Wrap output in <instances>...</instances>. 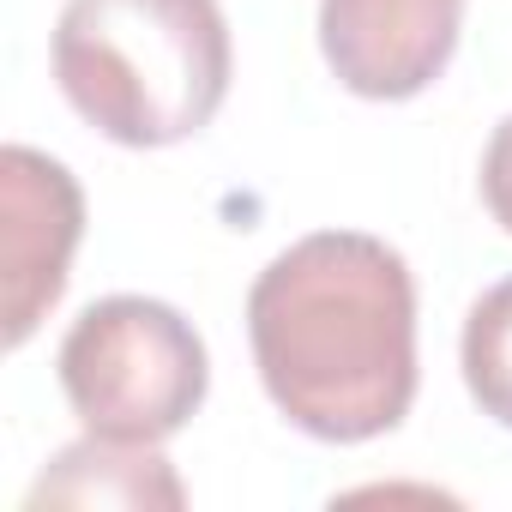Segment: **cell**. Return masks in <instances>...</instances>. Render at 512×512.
<instances>
[{
    "label": "cell",
    "instance_id": "obj_1",
    "mask_svg": "<svg viewBox=\"0 0 512 512\" xmlns=\"http://www.w3.org/2000/svg\"><path fill=\"white\" fill-rule=\"evenodd\" d=\"M247 338L272 404L314 440L392 434L416 398V284L404 253L362 229L284 247L247 296Z\"/></svg>",
    "mask_w": 512,
    "mask_h": 512
},
{
    "label": "cell",
    "instance_id": "obj_2",
    "mask_svg": "<svg viewBox=\"0 0 512 512\" xmlns=\"http://www.w3.org/2000/svg\"><path fill=\"white\" fill-rule=\"evenodd\" d=\"M67 103L115 145L193 139L229 91V25L217 0H67L55 25Z\"/></svg>",
    "mask_w": 512,
    "mask_h": 512
},
{
    "label": "cell",
    "instance_id": "obj_3",
    "mask_svg": "<svg viewBox=\"0 0 512 512\" xmlns=\"http://www.w3.org/2000/svg\"><path fill=\"white\" fill-rule=\"evenodd\" d=\"M61 392L85 434L103 440H169L193 422L211 386L193 320L151 296L91 302L61 338Z\"/></svg>",
    "mask_w": 512,
    "mask_h": 512
},
{
    "label": "cell",
    "instance_id": "obj_4",
    "mask_svg": "<svg viewBox=\"0 0 512 512\" xmlns=\"http://www.w3.org/2000/svg\"><path fill=\"white\" fill-rule=\"evenodd\" d=\"M85 235V193L67 163L7 145L0 151V272H7V350H19L67 290Z\"/></svg>",
    "mask_w": 512,
    "mask_h": 512
},
{
    "label": "cell",
    "instance_id": "obj_5",
    "mask_svg": "<svg viewBox=\"0 0 512 512\" xmlns=\"http://www.w3.org/2000/svg\"><path fill=\"white\" fill-rule=\"evenodd\" d=\"M464 31V0H320V49L344 91L404 103L428 91Z\"/></svg>",
    "mask_w": 512,
    "mask_h": 512
},
{
    "label": "cell",
    "instance_id": "obj_6",
    "mask_svg": "<svg viewBox=\"0 0 512 512\" xmlns=\"http://www.w3.org/2000/svg\"><path fill=\"white\" fill-rule=\"evenodd\" d=\"M43 500H55V506H169L175 512L187 494L157 446L85 434L31 488V506H43Z\"/></svg>",
    "mask_w": 512,
    "mask_h": 512
},
{
    "label": "cell",
    "instance_id": "obj_7",
    "mask_svg": "<svg viewBox=\"0 0 512 512\" xmlns=\"http://www.w3.org/2000/svg\"><path fill=\"white\" fill-rule=\"evenodd\" d=\"M458 362H464V386L482 404V416H494L500 428H512V278L494 284L470 308Z\"/></svg>",
    "mask_w": 512,
    "mask_h": 512
},
{
    "label": "cell",
    "instance_id": "obj_8",
    "mask_svg": "<svg viewBox=\"0 0 512 512\" xmlns=\"http://www.w3.org/2000/svg\"><path fill=\"white\" fill-rule=\"evenodd\" d=\"M482 199H488L494 223L512 235V115L494 127V139L482 151Z\"/></svg>",
    "mask_w": 512,
    "mask_h": 512
}]
</instances>
